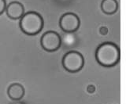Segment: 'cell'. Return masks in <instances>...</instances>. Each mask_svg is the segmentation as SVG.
<instances>
[{"label": "cell", "instance_id": "cell-5", "mask_svg": "<svg viewBox=\"0 0 126 104\" xmlns=\"http://www.w3.org/2000/svg\"><path fill=\"white\" fill-rule=\"evenodd\" d=\"M59 25L65 32L72 33L77 31L80 25V21L76 14L73 13H67L61 17Z\"/></svg>", "mask_w": 126, "mask_h": 104}, {"label": "cell", "instance_id": "cell-1", "mask_svg": "<svg viewBox=\"0 0 126 104\" xmlns=\"http://www.w3.org/2000/svg\"><path fill=\"white\" fill-rule=\"evenodd\" d=\"M97 62L103 67H113L120 60V49L112 42H104L96 49Z\"/></svg>", "mask_w": 126, "mask_h": 104}, {"label": "cell", "instance_id": "cell-6", "mask_svg": "<svg viewBox=\"0 0 126 104\" xmlns=\"http://www.w3.org/2000/svg\"><path fill=\"white\" fill-rule=\"evenodd\" d=\"M6 10L7 16L14 20L21 18L23 15L25 14V8L21 3L18 2H10L6 7Z\"/></svg>", "mask_w": 126, "mask_h": 104}, {"label": "cell", "instance_id": "cell-9", "mask_svg": "<svg viewBox=\"0 0 126 104\" xmlns=\"http://www.w3.org/2000/svg\"><path fill=\"white\" fill-rule=\"evenodd\" d=\"M6 4L5 0H0V14H2L6 10Z\"/></svg>", "mask_w": 126, "mask_h": 104}, {"label": "cell", "instance_id": "cell-4", "mask_svg": "<svg viewBox=\"0 0 126 104\" xmlns=\"http://www.w3.org/2000/svg\"><path fill=\"white\" fill-rule=\"evenodd\" d=\"M40 43L43 49L47 52H54L60 48L62 39L60 35L55 31H47L41 38Z\"/></svg>", "mask_w": 126, "mask_h": 104}, {"label": "cell", "instance_id": "cell-3", "mask_svg": "<svg viewBox=\"0 0 126 104\" xmlns=\"http://www.w3.org/2000/svg\"><path fill=\"white\" fill-rule=\"evenodd\" d=\"M84 60L82 54L76 51L67 52L63 56L62 65L67 71L70 73H76L80 71L84 67Z\"/></svg>", "mask_w": 126, "mask_h": 104}, {"label": "cell", "instance_id": "cell-10", "mask_svg": "<svg viewBox=\"0 0 126 104\" xmlns=\"http://www.w3.org/2000/svg\"><path fill=\"white\" fill-rule=\"evenodd\" d=\"M99 32L102 35H106V34H108L109 31L106 27H102V28H100V29H99Z\"/></svg>", "mask_w": 126, "mask_h": 104}, {"label": "cell", "instance_id": "cell-7", "mask_svg": "<svg viewBox=\"0 0 126 104\" xmlns=\"http://www.w3.org/2000/svg\"><path fill=\"white\" fill-rule=\"evenodd\" d=\"M7 93L9 97L13 100H20L25 95V88L21 84L14 83L8 88Z\"/></svg>", "mask_w": 126, "mask_h": 104}, {"label": "cell", "instance_id": "cell-8", "mask_svg": "<svg viewBox=\"0 0 126 104\" xmlns=\"http://www.w3.org/2000/svg\"><path fill=\"white\" fill-rule=\"evenodd\" d=\"M101 8L106 14H113L118 9V3L116 0H102Z\"/></svg>", "mask_w": 126, "mask_h": 104}, {"label": "cell", "instance_id": "cell-11", "mask_svg": "<svg viewBox=\"0 0 126 104\" xmlns=\"http://www.w3.org/2000/svg\"><path fill=\"white\" fill-rule=\"evenodd\" d=\"M87 91H88L89 93H93V92H94V91H95V87L92 85V84H90V85H88V88H87Z\"/></svg>", "mask_w": 126, "mask_h": 104}, {"label": "cell", "instance_id": "cell-2", "mask_svg": "<svg viewBox=\"0 0 126 104\" xmlns=\"http://www.w3.org/2000/svg\"><path fill=\"white\" fill-rule=\"evenodd\" d=\"M43 27V20L39 13L29 12L24 14L20 21V28L28 35H35L41 31Z\"/></svg>", "mask_w": 126, "mask_h": 104}]
</instances>
